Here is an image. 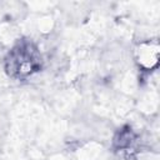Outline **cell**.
<instances>
[{"instance_id":"6da1fadb","label":"cell","mask_w":160,"mask_h":160,"mask_svg":"<svg viewBox=\"0 0 160 160\" xmlns=\"http://www.w3.org/2000/svg\"><path fill=\"white\" fill-rule=\"evenodd\" d=\"M40 61L41 59L38 55L36 49L31 44L26 42L19 45L8 55L6 70L12 76L24 78L38 71L40 69Z\"/></svg>"}]
</instances>
